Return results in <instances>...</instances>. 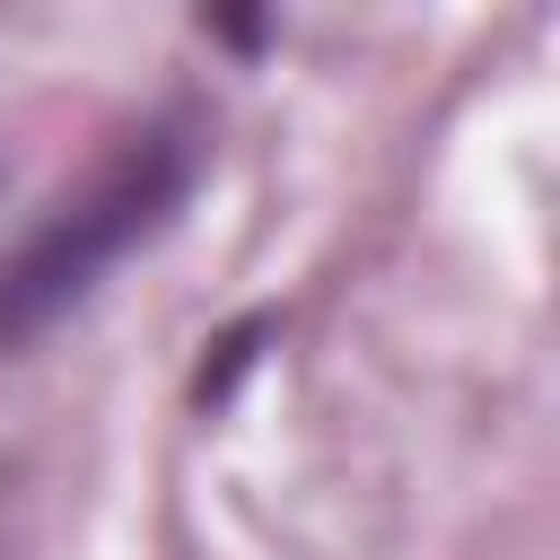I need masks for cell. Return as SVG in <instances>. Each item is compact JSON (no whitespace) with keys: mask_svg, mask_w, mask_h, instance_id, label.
Listing matches in <instances>:
<instances>
[{"mask_svg":"<svg viewBox=\"0 0 560 560\" xmlns=\"http://www.w3.org/2000/svg\"><path fill=\"white\" fill-rule=\"evenodd\" d=\"M184 192H192V131H184V122H140V131H122V140L18 236V254L0 262V341H35V332H52L61 315H79V306L105 289V271L184 210Z\"/></svg>","mask_w":560,"mask_h":560,"instance_id":"6da1fadb","label":"cell"}]
</instances>
